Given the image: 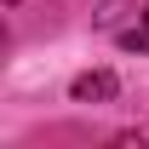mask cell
Returning <instances> with one entry per match:
<instances>
[{"label":"cell","instance_id":"cell-4","mask_svg":"<svg viewBox=\"0 0 149 149\" xmlns=\"http://www.w3.org/2000/svg\"><path fill=\"white\" fill-rule=\"evenodd\" d=\"M143 23H149V12H143Z\"/></svg>","mask_w":149,"mask_h":149},{"label":"cell","instance_id":"cell-1","mask_svg":"<svg viewBox=\"0 0 149 149\" xmlns=\"http://www.w3.org/2000/svg\"><path fill=\"white\" fill-rule=\"evenodd\" d=\"M115 92H120V80H115L109 69H86V74H74V86H69L74 103H109Z\"/></svg>","mask_w":149,"mask_h":149},{"label":"cell","instance_id":"cell-3","mask_svg":"<svg viewBox=\"0 0 149 149\" xmlns=\"http://www.w3.org/2000/svg\"><path fill=\"white\" fill-rule=\"evenodd\" d=\"M6 6H17V0H6Z\"/></svg>","mask_w":149,"mask_h":149},{"label":"cell","instance_id":"cell-2","mask_svg":"<svg viewBox=\"0 0 149 149\" xmlns=\"http://www.w3.org/2000/svg\"><path fill=\"white\" fill-rule=\"evenodd\" d=\"M120 40H126L132 52H149V23H143V29H126V35H120Z\"/></svg>","mask_w":149,"mask_h":149}]
</instances>
